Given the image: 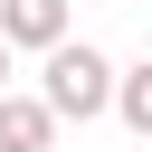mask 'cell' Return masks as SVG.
Listing matches in <instances>:
<instances>
[{
	"mask_svg": "<svg viewBox=\"0 0 152 152\" xmlns=\"http://www.w3.org/2000/svg\"><path fill=\"white\" fill-rule=\"evenodd\" d=\"M38 104H48L57 124H95V114H114V57L86 48V38L48 48V57H38Z\"/></svg>",
	"mask_w": 152,
	"mask_h": 152,
	"instance_id": "1",
	"label": "cell"
},
{
	"mask_svg": "<svg viewBox=\"0 0 152 152\" xmlns=\"http://www.w3.org/2000/svg\"><path fill=\"white\" fill-rule=\"evenodd\" d=\"M0 48L19 57H48V48H66V0H0Z\"/></svg>",
	"mask_w": 152,
	"mask_h": 152,
	"instance_id": "2",
	"label": "cell"
},
{
	"mask_svg": "<svg viewBox=\"0 0 152 152\" xmlns=\"http://www.w3.org/2000/svg\"><path fill=\"white\" fill-rule=\"evenodd\" d=\"M57 142V114L38 95H0V152H48Z\"/></svg>",
	"mask_w": 152,
	"mask_h": 152,
	"instance_id": "3",
	"label": "cell"
},
{
	"mask_svg": "<svg viewBox=\"0 0 152 152\" xmlns=\"http://www.w3.org/2000/svg\"><path fill=\"white\" fill-rule=\"evenodd\" d=\"M114 124L152 142V57H142V66H114Z\"/></svg>",
	"mask_w": 152,
	"mask_h": 152,
	"instance_id": "4",
	"label": "cell"
},
{
	"mask_svg": "<svg viewBox=\"0 0 152 152\" xmlns=\"http://www.w3.org/2000/svg\"><path fill=\"white\" fill-rule=\"evenodd\" d=\"M0 95H10V48H0Z\"/></svg>",
	"mask_w": 152,
	"mask_h": 152,
	"instance_id": "5",
	"label": "cell"
}]
</instances>
